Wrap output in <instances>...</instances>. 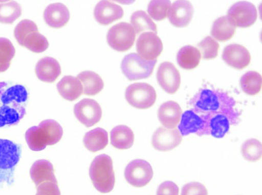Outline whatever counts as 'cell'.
<instances>
[{"label":"cell","mask_w":262,"mask_h":195,"mask_svg":"<svg viewBox=\"0 0 262 195\" xmlns=\"http://www.w3.org/2000/svg\"><path fill=\"white\" fill-rule=\"evenodd\" d=\"M28 93L23 85L0 82V128L17 125L24 117Z\"/></svg>","instance_id":"6da1fadb"},{"label":"cell","mask_w":262,"mask_h":195,"mask_svg":"<svg viewBox=\"0 0 262 195\" xmlns=\"http://www.w3.org/2000/svg\"><path fill=\"white\" fill-rule=\"evenodd\" d=\"M181 195H208V191L202 183L191 182L183 186Z\"/></svg>","instance_id":"ab89813d"},{"label":"cell","mask_w":262,"mask_h":195,"mask_svg":"<svg viewBox=\"0 0 262 195\" xmlns=\"http://www.w3.org/2000/svg\"><path fill=\"white\" fill-rule=\"evenodd\" d=\"M23 46L32 52L39 53L47 49L49 42L43 35L38 32H34L26 37Z\"/></svg>","instance_id":"e575fe53"},{"label":"cell","mask_w":262,"mask_h":195,"mask_svg":"<svg viewBox=\"0 0 262 195\" xmlns=\"http://www.w3.org/2000/svg\"><path fill=\"white\" fill-rule=\"evenodd\" d=\"M43 18L50 27L59 28L69 21L70 12L67 7L61 3L51 4L45 10Z\"/></svg>","instance_id":"d6986e66"},{"label":"cell","mask_w":262,"mask_h":195,"mask_svg":"<svg viewBox=\"0 0 262 195\" xmlns=\"http://www.w3.org/2000/svg\"><path fill=\"white\" fill-rule=\"evenodd\" d=\"M189 104L199 115L221 113L229 117L231 125L239 122L240 113L235 108V101L225 92L203 88L191 99Z\"/></svg>","instance_id":"7a4b0ae2"},{"label":"cell","mask_w":262,"mask_h":195,"mask_svg":"<svg viewBox=\"0 0 262 195\" xmlns=\"http://www.w3.org/2000/svg\"><path fill=\"white\" fill-rule=\"evenodd\" d=\"M52 163L48 160L40 159L36 161L32 165L30 177L36 186L45 182H51L57 184Z\"/></svg>","instance_id":"44dd1931"},{"label":"cell","mask_w":262,"mask_h":195,"mask_svg":"<svg viewBox=\"0 0 262 195\" xmlns=\"http://www.w3.org/2000/svg\"><path fill=\"white\" fill-rule=\"evenodd\" d=\"M83 143L90 151L96 152L103 149L108 143V134L106 130L96 128L88 132L84 135Z\"/></svg>","instance_id":"484cf974"},{"label":"cell","mask_w":262,"mask_h":195,"mask_svg":"<svg viewBox=\"0 0 262 195\" xmlns=\"http://www.w3.org/2000/svg\"><path fill=\"white\" fill-rule=\"evenodd\" d=\"M219 46V43L210 36H207L198 44L202 58L206 60L215 58L217 56Z\"/></svg>","instance_id":"8d00e7d4"},{"label":"cell","mask_w":262,"mask_h":195,"mask_svg":"<svg viewBox=\"0 0 262 195\" xmlns=\"http://www.w3.org/2000/svg\"><path fill=\"white\" fill-rule=\"evenodd\" d=\"M34 32H38L36 25L29 19H24L20 21L15 27L14 35L18 43L23 46L24 41L26 37Z\"/></svg>","instance_id":"74e56055"},{"label":"cell","mask_w":262,"mask_h":195,"mask_svg":"<svg viewBox=\"0 0 262 195\" xmlns=\"http://www.w3.org/2000/svg\"><path fill=\"white\" fill-rule=\"evenodd\" d=\"M89 175L95 188L102 193L111 191L115 177L113 161L110 156L101 154L96 156L91 164Z\"/></svg>","instance_id":"3957f363"},{"label":"cell","mask_w":262,"mask_h":195,"mask_svg":"<svg viewBox=\"0 0 262 195\" xmlns=\"http://www.w3.org/2000/svg\"><path fill=\"white\" fill-rule=\"evenodd\" d=\"M138 54L146 60H154L161 54L163 44L156 33L146 32L142 33L136 42Z\"/></svg>","instance_id":"7c38bea8"},{"label":"cell","mask_w":262,"mask_h":195,"mask_svg":"<svg viewBox=\"0 0 262 195\" xmlns=\"http://www.w3.org/2000/svg\"><path fill=\"white\" fill-rule=\"evenodd\" d=\"M261 76L255 71H249L240 79V85L244 92L250 95L257 94L260 90Z\"/></svg>","instance_id":"f546056e"},{"label":"cell","mask_w":262,"mask_h":195,"mask_svg":"<svg viewBox=\"0 0 262 195\" xmlns=\"http://www.w3.org/2000/svg\"><path fill=\"white\" fill-rule=\"evenodd\" d=\"M15 53L12 42L6 38L0 37V63H10Z\"/></svg>","instance_id":"f35d334b"},{"label":"cell","mask_w":262,"mask_h":195,"mask_svg":"<svg viewBox=\"0 0 262 195\" xmlns=\"http://www.w3.org/2000/svg\"><path fill=\"white\" fill-rule=\"evenodd\" d=\"M222 57L228 65L238 69L247 66L251 60L248 50L244 46L236 43L227 45L223 50Z\"/></svg>","instance_id":"2e32d148"},{"label":"cell","mask_w":262,"mask_h":195,"mask_svg":"<svg viewBox=\"0 0 262 195\" xmlns=\"http://www.w3.org/2000/svg\"><path fill=\"white\" fill-rule=\"evenodd\" d=\"M21 153L20 144L0 138V187L14 182L15 168Z\"/></svg>","instance_id":"277c9868"},{"label":"cell","mask_w":262,"mask_h":195,"mask_svg":"<svg viewBox=\"0 0 262 195\" xmlns=\"http://www.w3.org/2000/svg\"><path fill=\"white\" fill-rule=\"evenodd\" d=\"M241 153L245 160L251 162L256 161L261 157V144L257 139H249L242 144Z\"/></svg>","instance_id":"836d02e7"},{"label":"cell","mask_w":262,"mask_h":195,"mask_svg":"<svg viewBox=\"0 0 262 195\" xmlns=\"http://www.w3.org/2000/svg\"><path fill=\"white\" fill-rule=\"evenodd\" d=\"M10 63H0V72L6 71L10 66Z\"/></svg>","instance_id":"7bdbcfd3"},{"label":"cell","mask_w":262,"mask_h":195,"mask_svg":"<svg viewBox=\"0 0 262 195\" xmlns=\"http://www.w3.org/2000/svg\"><path fill=\"white\" fill-rule=\"evenodd\" d=\"M35 73L41 81L52 83L61 73V68L58 62L54 58L46 57L41 59L36 64Z\"/></svg>","instance_id":"ffe728a7"},{"label":"cell","mask_w":262,"mask_h":195,"mask_svg":"<svg viewBox=\"0 0 262 195\" xmlns=\"http://www.w3.org/2000/svg\"><path fill=\"white\" fill-rule=\"evenodd\" d=\"M74 112L77 119L86 127H91L97 124L102 116L100 106L91 99H83L76 104Z\"/></svg>","instance_id":"8fae6325"},{"label":"cell","mask_w":262,"mask_h":195,"mask_svg":"<svg viewBox=\"0 0 262 195\" xmlns=\"http://www.w3.org/2000/svg\"><path fill=\"white\" fill-rule=\"evenodd\" d=\"M77 77L82 84L83 92L85 95H95L103 88V80L95 72L90 70L82 71L77 75Z\"/></svg>","instance_id":"83f0119b"},{"label":"cell","mask_w":262,"mask_h":195,"mask_svg":"<svg viewBox=\"0 0 262 195\" xmlns=\"http://www.w3.org/2000/svg\"><path fill=\"white\" fill-rule=\"evenodd\" d=\"M201 54L199 49L191 45L181 47L178 52L177 60L179 66L185 69H192L200 63Z\"/></svg>","instance_id":"4316f807"},{"label":"cell","mask_w":262,"mask_h":195,"mask_svg":"<svg viewBox=\"0 0 262 195\" xmlns=\"http://www.w3.org/2000/svg\"><path fill=\"white\" fill-rule=\"evenodd\" d=\"M21 8L14 1H0V22L12 23L21 15Z\"/></svg>","instance_id":"4dcf8cb0"},{"label":"cell","mask_w":262,"mask_h":195,"mask_svg":"<svg viewBox=\"0 0 262 195\" xmlns=\"http://www.w3.org/2000/svg\"><path fill=\"white\" fill-rule=\"evenodd\" d=\"M153 176L151 165L143 159H135L126 166L124 177L127 182L133 186L141 187L147 184Z\"/></svg>","instance_id":"ba28073f"},{"label":"cell","mask_w":262,"mask_h":195,"mask_svg":"<svg viewBox=\"0 0 262 195\" xmlns=\"http://www.w3.org/2000/svg\"><path fill=\"white\" fill-rule=\"evenodd\" d=\"M125 99L132 106L141 109L152 106L156 100V92L152 86L146 83H135L125 91Z\"/></svg>","instance_id":"8992f818"},{"label":"cell","mask_w":262,"mask_h":195,"mask_svg":"<svg viewBox=\"0 0 262 195\" xmlns=\"http://www.w3.org/2000/svg\"><path fill=\"white\" fill-rule=\"evenodd\" d=\"M25 138L29 148L34 151H40L47 145L45 136L38 126L29 128L25 133Z\"/></svg>","instance_id":"d6a6232c"},{"label":"cell","mask_w":262,"mask_h":195,"mask_svg":"<svg viewBox=\"0 0 262 195\" xmlns=\"http://www.w3.org/2000/svg\"><path fill=\"white\" fill-rule=\"evenodd\" d=\"M60 95L64 99L73 101L82 94L83 88L80 80L76 77L65 76L57 84Z\"/></svg>","instance_id":"7402d4cb"},{"label":"cell","mask_w":262,"mask_h":195,"mask_svg":"<svg viewBox=\"0 0 262 195\" xmlns=\"http://www.w3.org/2000/svg\"><path fill=\"white\" fill-rule=\"evenodd\" d=\"M171 6L168 0H154L150 2L147 7V12L154 20L159 21L165 19Z\"/></svg>","instance_id":"d590c367"},{"label":"cell","mask_w":262,"mask_h":195,"mask_svg":"<svg viewBox=\"0 0 262 195\" xmlns=\"http://www.w3.org/2000/svg\"><path fill=\"white\" fill-rule=\"evenodd\" d=\"M182 114V109L177 102L168 101L159 108L158 117L159 121L167 129H174L179 124Z\"/></svg>","instance_id":"ac0fdd59"},{"label":"cell","mask_w":262,"mask_h":195,"mask_svg":"<svg viewBox=\"0 0 262 195\" xmlns=\"http://www.w3.org/2000/svg\"><path fill=\"white\" fill-rule=\"evenodd\" d=\"M46 138L47 145H53L61 139L63 130L61 126L53 119H46L40 122L38 125Z\"/></svg>","instance_id":"f1b7e54d"},{"label":"cell","mask_w":262,"mask_h":195,"mask_svg":"<svg viewBox=\"0 0 262 195\" xmlns=\"http://www.w3.org/2000/svg\"><path fill=\"white\" fill-rule=\"evenodd\" d=\"M35 195H61L57 184L45 182L38 185Z\"/></svg>","instance_id":"60d3db41"},{"label":"cell","mask_w":262,"mask_h":195,"mask_svg":"<svg viewBox=\"0 0 262 195\" xmlns=\"http://www.w3.org/2000/svg\"><path fill=\"white\" fill-rule=\"evenodd\" d=\"M136 37L132 26L125 22H119L108 30L106 39L109 45L119 52L128 50L134 44Z\"/></svg>","instance_id":"52a82bcc"},{"label":"cell","mask_w":262,"mask_h":195,"mask_svg":"<svg viewBox=\"0 0 262 195\" xmlns=\"http://www.w3.org/2000/svg\"><path fill=\"white\" fill-rule=\"evenodd\" d=\"M227 16L236 27L246 28L255 22L257 13L253 4L247 1H241L231 6L228 11Z\"/></svg>","instance_id":"30bf717a"},{"label":"cell","mask_w":262,"mask_h":195,"mask_svg":"<svg viewBox=\"0 0 262 195\" xmlns=\"http://www.w3.org/2000/svg\"><path fill=\"white\" fill-rule=\"evenodd\" d=\"M179 190V187L176 183L166 181L159 186L157 195H178Z\"/></svg>","instance_id":"b9f144b4"},{"label":"cell","mask_w":262,"mask_h":195,"mask_svg":"<svg viewBox=\"0 0 262 195\" xmlns=\"http://www.w3.org/2000/svg\"><path fill=\"white\" fill-rule=\"evenodd\" d=\"M236 26L227 16H223L216 19L213 23L211 34L217 40L227 41L234 35Z\"/></svg>","instance_id":"cb8c5ba5"},{"label":"cell","mask_w":262,"mask_h":195,"mask_svg":"<svg viewBox=\"0 0 262 195\" xmlns=\"http://www.w3.org/2000/svg\"><path fill=\"white\" fill-rule=\"evenodd\" d=\"M157 59L148 61L136 53H130L123 59L121 65L123 74L129 80L148 78L152 74Z\"/></svg>","instance_id":"5b68a950"},{"label":"cell","mask_w":262,"mask_h":195,"mask_svg":"<svg viewBox=\"0 0 262 195\" xmlns=\"http://www.w3.org/2000/svg\"><path fill=\"white\" fill-rule=\"evenodd\" d=\"M130 22L137 34L146 30L152 31L156 34L157 33L156 25L144 11L135 12L131 16Z\"/></svg>","instance_id":"1f68e13d"},{"label":"cell","mask_w":262,"mask_h":195,"mask_svg":"<svg viewBox=\"0 0 262 195\" xmlns=\"http://www.w3.org/2000/svg\"><path fill=\"white\" fill-rule=\"evenodd\" d=\"M199 116L204 124L200 136L211 135L217 138H222L228 132L231 125L229 117L223 113H208Z\"/></svg>","instance_id":"9c48e42d"},{"label":"cell","mask_w":262,"mask_h":195,"mask_svg":"<svg viewBox=\"0 0 262 195\" xmlns=\"http://www.w3.org/2000/svg\"><path fill=\"white\" fill-rule=\"evenodd\" d=\"M182 140V136L178 129L159 127L151 138L153 147L159 151H168L178 147Z\"/></svg>","instance_id":"5bb4252c"},{"label":"cell","mask_w":262,"mask_h":195,"mask_svg":"<svg viewBox=\"0 0 262 195\" xmlns=\"http://www.w3.org/2000/svg\"><path fill=\"white\" fill-rule=\"evenodd\" d=\"M110 137L111 144L121 150L130 148L134 141L133 131L125 125H118L114 127L111 131Z\"/></svg>","instance_id":"d4e9b609"},{"label":"cell","mask_w":262,"mask_h":195,"mask_svg":"<svg viewBox=\"0 0 262 195\" xmlns=\"http://www.w3.org/2000/svg\"><path fill=\"white\" fill-rule=\"evenodd\" d=\"M123 15L122 7L108 1H101L96 6L94 16L96 21L103 25H107L121 18Z\"/></svg>","instance_id":"e0dca14e"},{"label":"cell","mask_w":262,"mask_h":195,"mask_svg":"<svg viewBox=\"0 0 262 195\" xmlns=\"http://www.w3.org/2000/svg\"><path fill=\"white\" fill-rule=\"evenodd\" d=\"M156 76L159 85L167 93L173 94L179 89L181 77L179 71L173 63L168 61L161 63Z\"/></svg>","instance_id":"4fadbf2b"},{"label":"cell","mask_w":262,"mask_h":195,"mask_svg":"<svg viewBox=\"0 0 262 195\" xmlns=\"http://www.w3.org/2000/svg\"><path fill=\"white\" fill-rule=\"evenodd\" d=\"M193 14V8L189 1L178 0L170 6L167 16L173 26L183 28L190 23Z\"/></svg>","instance_id":"9a60e30c"},{"label":"cell","mask_w":262,"mask_h":195,"mask_svg":"<svg viewBox=\"0 0 262 195\" xmlns=\"http://www.w3.org/2000/svg\"><path fill=\"white\" fill-rule=\"evenodd\" d=\"M203 125L202 119L191 109L186 111L182 114L178 129L182 136L191 133H195L200 136Z\"/></svg>","instance_id":"603a6c76"}]
</instances>
